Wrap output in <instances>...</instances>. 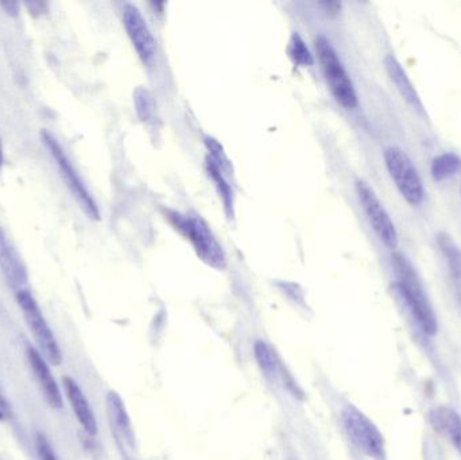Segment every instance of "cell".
<instances>
[{"label":"cell","instance_id":"ac0fdd59","mask_svg":"<svg viewBox=\"0 0 461 460\" xmlns=\"http://www.w3.org/2000/svg\"><path fill=\"white\" fill-rule=\"evenodd\" d=\"M254 356L266 377L276 378L278 375L281 366H279L278 361H276V356H274L273 350L268 347L267 343L263 342V340H257L254 343Z\"/></svg>","mask_w":461,"mask_h":460},{"label":"cell","instance_id":"ba28073f","mask_svg":"<svg viewBox=\"0 0 461 460\" xmlns=\"http://www.w3.org/2000/svg\"><path fill=\"white\" fill-rule=\"evenodd\" d=\"M355 188H357V199L362 204L363 211H365L374 232L378 235L379 239L386 248H392V250L397 248V230H395L394 223H393L386 208L379 200L378 194L368 185V183L363 180H357Z\"/></svg>","mask_w":461,"mask_h":460},{"label":"cell","instance_id":"8992f818","mask_svg":"<svg viewBox=\"0 0 461 460\" xmlns=\"http://www.w3.org/2000/svg\"><path fill=\"white\" fill-rule=\"evenodd\" d=\"M341 421L349 440L360 453L374 460L386 458V446L375 424L357 408L347 405L341 412Z\"/></svg>","mask_w":461,"mask_h":460},{"label":"cell","instance_id":"2e32d148","mask_svg":"<svg viewBox=\"0 0 461 460\" xmlns=\"http://www.w3.org/2000/svg\"><path fill=\"white\" fill-rule=\"evenodd\" d=\"M438 245L448 265L449 273L456 288L457 299L461 305V248L451 235L441 232L438 235Z\"/></svg>","mask_w":461,"mask_h":460},{"label":"cell","instance_id":"4fadbf2b","mask_svg":"<svg viewBox=\"0 0 461 460\" xmlns=\"http://www.w3.org/2000/svg\"><path fill=\"white\" fill-rule=\"evenodd\" d=\"M384 67H386L387 73H389V77L392 78L393 83L397 86L406 103L413 107L417 113L425 115V108L422 105L421 99H420L419 92L414 88L413 83H411L408 73L405 72L400 61L394 56L389 54L384 59Z\"/></svg>","mask_w":461,"mask_h":460},{"label":"cell","instance_id":"7c38bea8","mask_svg":"<svg viewBox=\"0 0 461 460\" xmlns=\"http://www.w3.org/2000/svg\"><path fill=\"white\" fill-rule=\"evenodd\" d=\"M62 383H64L68 401H69L78 423H80V426L83 427L84 431L89 437H95L97 434V421L86 394L83 393L80 386L77 385V383L73 378L64 377L62 378Z\"/></svg>","mask_w":461,"mask_h":460},{"label":"cell","instance_id":"9c48e42d","mask_svg":"<svg viewBox=\"0 0 461 460\" xmlns=\"http://www.w3.org/2000/svg\"><path fill=\"white\" fill-rule=\"evenodd\" d=\"M123 24L140 61L145 65H150L156 57L157 43L150 27L146 23V19L137 5L131 3L124 5Z\"/></svg>","mask_w":461,"mask_h":460},{"label":"cell","instance_id":"ffe728a7","mask_svg":"<svg viewBox=\"0 0 461 460\" xmlns=\"http://www.w3.org/2000/svg\"><path fill=\"white\" fill-rule=\"evenodd\" d=\"M287 53L298 67H311V65H313V57H312L308 46L303 42V37L298 32H293L292 37H290Z\"/></svg>","mask_w":461,"mask_h":460},{"label":"cell","instance_id":"3957f363","mask_svg":"<svg viewBox=\"0 0 461 460\" xmlns=\"http://www.w3.org/2000/svg\"><path fill=\"white\" fill-rule=\"evenodd\" d=\"M316 51L325 80L336 102L347 110L357 107V89L332 43L320 35L316 40Z\"/></svg>","mask_w":461,"mask_h":460},{"label":"cell","instance_id":"277c9868","mask_svg":"<svg viewBox=\"0 0 461 460\" xmlns=\"http://www.w3.org/2000/svg\"><path fill=\"white\" fill-rule=\"evenodd\" d=\"M384 164L390 177L394 181L406 203L417 207L425 199V186L421 176L411 157L397 146H390L384 150Z\"/></svg>","mask_w":461,"mask_h":460},{"label":"cell","instance_id":"9a60e30c","mask_svg":"<svg viewBox=\"0 0 461 460\" xmlns=\"http://www.w3.org/2000/svg\"><path fill=\"white\" fill-rule=\"evenodd\" d=\"M435 431L447 437L461 455V416L448 407H438L430 412Z\"/></svg>","mask_w":461,"mask_h":460},{"label":"cell","instance_id":"44dd1931","mask_svg":"<svg viewBox=\"0 0 461 460\" xmlns=\"http://www.w3.org/2000/svg\"><path fill=\"white\" fill-rule=\"evenodd\" d=\"M135 105H137L138 113L143 121H149L153 116V99L146 89H138L135 92Z\"/></svg>","mask_w":461,"mask_h":460},{"label":"cell","instance_id":"cb8c5ba5","mask_svg":"<svg viewBox=\"0 0 461 460\" xmlns=\"http://www.w3.org/2000/svg\"><path fill=\"white\" fill-rule=\"evenodd\" d=\"M0 7L5 8V13L11 16H18L19 14V3L16 2H2Z\"/></svg>","mask_w":461,"mask_h":460},{"label":"cell","instance_id":"e0dca14e","mask_svg":"<svg viewBox=\"0 0 461 460\" xmlns=\"http://www.w3.org/2000/svg\"><path fill=\"white\" fill-rule=\"evenodd\" d=\"M461 170V158L455 153H443L436 157L430 165V173L436 181H446Z\"/></svg>","mask_w":461,"mask_h":460},{"label":"cell","instance_id":"6da1fadb","mask_svg":"<svg viewBox=\"0 0 461 460\" xmlns=\"http://www.w3.org/2000/svg\"><path fill=\"white\" fill-rule=\"evenodd\" d=\"M393 265L398 278L397 289L405 300L406 305L411 308L417 323L429 337L438 334V319H436L435 311L430 305L427 292L422 286L413 264L403 254L398 253L393 256Z\"/></svg>","mask_w":461,"mask_h":460},{"label":"cell","instance_id":"603a6c76","mask_svg":"<svg viewBox=\"0 0 461 460\" xmlns=\"http://www.w3.org/2000/svg\"><path fill=\"white\" fill-rule=\"evenodd\" d=\"M11 418V410L5 397L0 393V421L8 420Z\"/></svg>","mask_w":461,"mask_h":460},{"label":"cell","instance_id":"5bb4252c","mask_svg":"<svg viewBox=\"0 0 461 460\" xmlns=\"http://www.w3.org/2000/svg\"><path fill=\"white\" fill-rule=\"evenodd\" d=\"M107 412L116 437L122 440L124 446L131 448L134 446V429H132L131 421H130L129 415H127L123 401L115 392L108 393Z\"/></svg>","mask_w":461,"mask_h":460},{"label":"cell","instance_id":"d4e9b609","mask_svg":"<svg viewBox=\"0 0 461 460\" xmlns=\"http://www.w3.org/2000/svg\"><path fill=\"white\" fill-rule=\"evenodd\" d=\"M3 164H5V153H3L2 140H0V170H2Z\"/></svg>","mask_w":461,"mask_h":460},{"label":"cell","instance_id":"30bf717a","mask_svg":"<svg viewBox=\"0 0 461 460\" xmlns=\"http://www.w3.org/2000/svg\"><path fill=\"white\" fill-rule=\"evenodd\" d=\"M0 269L11 288L18 293L26 291L27 272L22 264L21 257L8 240L7 235L0 227Z\"/></svg>","mask_w":461,"mask_h":460},{"label":"cell","instance_id":"7a4b0ae2","mask_svg":"<svg viewBox=\"0 0 461 460\" xmlns=\"http://www.w3.org/2000/svg\"><path fill=\"white\" fill-rule=\"evenodd\" d=\"M167 219L172 226L191 242L197 257L204 264L218 270H223L226 267V253L202 216L172 212L167 215Z\"/></svg>","mask_w":461,"mask_h":460},{"label":"cell","instance_id":"5b68a950","mask_svg":"<svg viewBox=\"0 0 461 460\" xmlns=\"http://www.w3.org/2000/svg\"><path fill=\"white\" fill-rule=\"evenodd\" d=\"M16 302L21 308L24 321L29 327L30 332L34 337L38 346V351L42 354L43 358L51 365H59L62 362L61 348L57 343L53 331L49 327L45 316L41 312L40 305L35 302L29 291H21L16 293Z\"/></svg>","mask_w":461,"mask_h":460},{"label":"cell","instance_id":"d6986e66","mask_svg":"<svg viewBox=\"0 0 461 460\" xmlns=\"http://www.w3.org/2000/svg\"><path fill=\"white\" fill-rule=\"evenodd\" d=\"M207 167L211 178L215 181L216 188L221 194L224 207L227 210H232V189H230V184L227 183L226 177L223 176V169L212 158L207 159Z\"/></svg>","mask_w":461,"mask_h":460},{"label":"cell","instance_id":"7402d4cb","mask_svg":"<svg viewBox=\"0 0 461 460\" xmlns=\"http://www.w3.org/2000/svg\"><path fill=\"white\" fill-rule=\"evenodd\" d=\"M35 446H37L38 456L41 460H59L57 459L56 453H54L53 447H51L50 442L48 437L43 434H37V439H35Z\"/></svg>","mask_w":461,"mask_h":460},{"label":"cell","instance_id":"52a82bcc","mask_svg":"<svg viewBox=\"0 0 461 460\" xmlns=\"http://www.w3.org/2000/svg\"><path fill=\"white\" fill-rule=\"evenodd\" d=\"M41 137H42L43 143H45L48 150L50 151L51 157L56 159L62 178H64L68 188L70 189V192H72L73 196L77 200L80 207L83 208L84 212H86L89 218L97 221V219L100 218L99 208H97L94 197L91 196L88 189H86V184L78 177L77 172H76L73 165L70 164L67 154L64 153L61 146L57 142L56 138L48 131L41 132Z\"/></svg>","mask_w":461,"mask_h":460},{"label":"cell","instance_id":"8fae6325","mask_svg":"<svg viewBox=\"0 0 461 460\" xmlns=\"http://www.w3.org/2000/svg\"><path fill=\"white\" fill-rule=\"evenodd\" d=\"M27 356H29L30 366L34 372L43 397L51 408L59 410L62 407L61 391H59V385H57L56 380H54L53 374L49 369V362L43 358L40 351L32 347H29V350H27Z\"/></svg>","mask_w":461,"mask_h":460}]
</instances>
